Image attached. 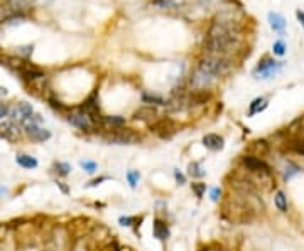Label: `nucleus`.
<instances>
[{"mask_svg": "<svg viewBox=\"0 0 304 251\" xmlns=\"http://www.w3.org/2000/svg\"><path fill=\"white\" fill-rule=\"evenodd\" d=\"M73 234L66 226H54L52 231L48 234L46 238V246L48 251H69L73 245Z\"/></svg>", "mask_w": 304, "mask_h": 251, "instance_id": "1", "label": "nucleus"}, {"mask_svg": "<svg viewBox=\"0 0 304 251\" xmlns=\"http://www.w3.org/2000/svg\"><path fill=\"white\" fill-rule=\"evenodd\" d=\"M198 68H201L203 71H206L208 75H211L213 78H221L227 76L230 71L233 69V61L228 57H215V56H204L200 59Z\"/></svg>", "mask_w": 304, "mask_h": 251, "instance_id": "2", "label": "nucleus"}, {"mask_svg": "<svg viewBox=\"0 0 304 251\" xmlns=\"http://www.w3.org/2000/svg\"><path fill=\"white\" fill-rule=\"evenodd\" d=\"M41 123H43V118L36 113H32V117H29V120L22 123L24 131H26V135L32 140V142L41 143V142H46V140L51 138V131L43 128Z\"/></svg>", "mask_w": 304, "mask_h": 251, "instance_id": "3", "label": "nucleus"}, {"mask_svg": "<svg viewBox=\"0 0 304 251\" xmlns=\"http://www.w3.org/2000/svg\"><path fill=\"white\" fill-rule=\"evenodd\" d=\"M282 66H284L282 61H276L270 56H264L260 61H258L255 69H253V76H255L257 80H269V78H272L274 75H276Z\"/></svg>", "mask_w": 304, "mask_h": 251, "instance_id": "4", "label": "nucleus"}, {"mask_svg": "<svg viewBox=\"0 0 304 251\" xmlns=\"http://www.w3.org/2000/svg\"><path fill=\"white\" fill-rule=\"evenodd\" d=\"M68 122L71 123L73 126H76L78 130L85 131V133H92V131H95L98 128L97 123L93 122L85 112H81L80 108H78V112L68 115Z\"/></svg>", "mask_w": 304, "mask_h": 251, "instance_id": "5", "label": "nucleus"}, {"mask_svg": "<svg viewBox=\"0 0 304 251\" xmlns=\"http://www.w3.org/2000/svg\"><path fill=\"white\" fill-rule=\"evenodd\" d=\"M213 83H215V78H213L211 75H208L206 71H203V69L198 68V66L193 69V73L190 76L191 91H195V89H209Z\"/></svg>", "mask_w": 304, "mask_h": 251, "instance_id": "6", "label": "nucleus"}, {"mask_svg": "<svg viewBox=\"0 0 304 251\" xmlns=\"http://www.w3.org/2000/svg\"><path fill=\"white\" fill-rule=\"evenodd\" d=\"M108 142H115V143H122V145H130V143H135L137 140H141L135 131H132L130 128H125V126H122V128H117L113 131H108V135L105 137Z\"/></svg>", "mask_w": 304, "mask_h": 251, "instance_id": "7", "label": "nucleus"}, {"mask_svg": "<svg viewBox=\"0 0 304 251\" xmlns=\"http://www.w3.org/2000/svg\"><path fill=\"white\" fill-rule=\"evenodd\" d=\"M80 110L81 112H85L98 126H100V120L103 115L100 113V105H98V93L97 91H93L88 98H86V100L83 101V105L80 106Z\"/></svg>", "mask_w": 304, "mask_h": 251, "instance_id": "8", "label": "nucleus"}, {"mask_svg": "<svg viewBox=\"0 0 304 251\" xmlns=\"http://www.w3.org/2000/svg\"><path fill=\"white\" fill-rule=\"evenodd\" d=\"M151 130L155 131L157 135H161L162 138H169L171 135L176 133V130H178V126H176V123L171 120V118H157L154 123H151Z\"/></svg>", "mask_w": 304, "mask_h": 251, "instance_id": "9", "label": "nucleus"}, {"mask_svg": "<svg viewBox=\"0 0 304 251\" xmlns=\"http://www.w3.org/2000/svg\"><path fill=\"white\" fill-rule=\"evenodd\" d=\"M32 113H34V108H32L31 103L20 101L10 110V118H12V122H14V123L17 122V123L22 125L24 122L29 120V117H32Z\"/></svg>", "mask_w": 304, "mask_h": 251, "instance_id": "10", "label": "nucleus"}, {"mask_svg": "<svg viewBox=\"0 0 304 251\" xmlns=\"http://www.w3.org/2000/svg\"><path fill=\"white\" fill-rule=\"evenodd\" d=\"M284 143V150L289 152V154H296V155H303L304 157V138L301 135H287L286 138L282 140Z\"/></svg>", "mask_w": 304, "mask_h": 251, "instance_id": "11", "label": "nucleus"}, {"mask_svg": "<svg viewBox=\"0 0 304 251\" xmlns=\"http://www.w3.org/2000/svg\"><path fill=\"white\" fill-rule=\"evenodd\" d=\"M242 166L249 172H262V170H272V167L265 162L264 159L253 157V155H244L242 157Z\"/></svg>", "mask_w": 304, "mask_h": 251, "instance_id": "12", "label": "nucleus"}, {"mask_svg": "<svg viewBox=\"0 0 304 251\" xmlns=\"http://www.w3.org/2000/svg\"><path fill=\"white\" fill-rule=\"evenodd\" d=\"M69 251H100V245L88 234V236L75 238Z\"/></svg>", "mask_w": 304, "mask_h": 251, "instance_id": "13", "label": "nucleus"}, {"mask_svg": "<svg viewBox=\"0 0 304 251\" xmlns=\"http://www.w3.org/2000/svg\"><path fill=\"white\" fill-rule=\"evenodd\" d=\"M247 154L258 159H264L270 154V143L267 140H253L247 147Z\"/></svg>", "mask_w": 304, "mask_h": 251, "instance_id": "14", "label": "nucleus"}, {"mask_svg": "<svg viewBox=\"0 0 304 251\" xmlns=\"http://www.w3.org/2000/svg\"><path fill=\"white\" fill-rule=\"evenodd\" d=\"M134 120L146 122V123H154L155 120H157V110H155L152 105L139 106V108L134 112Z\"/></svg>", "mask_w": 304, "mask_h": 251, "instance_id": "15", "label": "nucleus"}, {"mask_svg": "<svg viewBox=\"0 0 304 251\" xmlns=\"http://www.w3.org/2000/svg\"><path fill=\"white\" fill-rule=\"evenodd\" d=\"M203 145L206 147L208 150H213V152H218L225 147V140L223 137L216 133H206L203 137Z\"/></svg>", "mask_w": 304, "mask_h": 251, "instance_id": "16", "label": "nucleus"}, {"mask_svg": "<svg viewBox=\"0 0 304 251\" xmlns=\"http://www.w3.org/2000/svg\"><path fill=\"white\" fill-rule=\"evenodd\" d=\"M122 126H125V120L122 117H101L100 120V128L106 131H113Z\"/></svg>", "mask_w": 304, "mask_h": 251, "instance_id": "17", "label": "nucleus"}, {"mask_svg": "<svg viewBox=\"0 0 304 251\" xmlns=\"http://www.w3.org/2000/svg\"><path fill=\"white\" fill-rule=\"evenodd\" d=\"M152 233H154V238H157L159 241H166L169 238V228H167L166 221L155 217L154 224H152Z\"/></svg>", "mask_w": 304, "mask_h": 251, "instance_id": "18", "label": "nucleus"}, {"mask_svg": "<svg viewBox=\"0 0 304 251\" xmlns=\"http://www.w3.org/2000/svg\"><path fill=\"white\" fill-rule=\"evenodd\" d=\"M20 135V130L19 126L15 125L14 122L10 123H3L2 126H0V137H3L5 140H10V142H15V140L19 138Z\"/></svg>", "mask_w": 304, "mask_h": 251, "instance_id": "19", "label": "nucleus"}, {"mask_svg": "<svg viewBox=\"0 0 304 251\" xmlns=\"http://www.w3.org/2000/svg\"><path fill=\"white\" fill-rule=\"evenodd\" d=\"M90 236H92L98 245H103V243L106 245V243H110V231L103 224H95V228L92 229Z\"/></svg>", "mask_w": 304, "mask_h": 251, "instance_id": "20", "label": "nucleus"}, {"mask_svg": "<svg viewBox=\"0 0 304 251\" xmlns=\"http://www.w3.org/2000/svg\"><path fill=\"white\" fill-rule=\"evenodd\" d=\"M269 24H270V27H272L274 32L282 34V32L286 31V19L282 17L281 14H277V12H270L269 14Z\"/></svg>", "mask_w": 304, "mask_h": 251, "instance_id": "21", "label": "nucleus"}, {"mask_svg": "<svg viewBox=\"0 0 304 251\" xmlns=\"http://www.w3.org/2000/svg\"><path fill=\"white\" fill-rule=\"evenodd\" d=\"M269 106V101L265 100V98H255L252 103H250V106H249V117H253V115H257V113H260V112H264V110Z\"/></svg>", "mask_w": 304, "mask_h": 251, "instance_id": "22", "label": "nucleus"}, {"mask_svg": "<svg viewBox=\"0 0 304 251\" xmlns=\"http://www.w3.org/2000/svg\"><path fill=\"white\" fill-rule=\"evenodd\" d=\"M15 162H17L22 168H36L38 167V160H36L34 157H31V155H27V154H19L17 157H15Z\"/></svg>", "mask_w": 304, "mask_h": 251, "instance_id": "23", "label": "nucleus"}, {"mask_svg": "<svg viewBox=\"0 0 304 251\" xmlns=\"http://www.w3.org/2000/svg\"><path fill=\"white\" fill-rule=\"evenodd\" d=\"M274 204H276L277 211L281 212H287V209H289V204H287V197L282 191H277L276 194H274Z\"/></svg>", "mask_w": 304, "mask_h": 251, "instance_id": "24", "label": "nucleus"}, {"mask_svg": "<svg viewBox=\"0 0 304 251\" xmlns=\"http://www.w3.org/2000/svg\"><path fill=\"white\" fill-rule=\"evenodd\" d=\"M188 175L193 177V179H201V177L206 175V172L203 170L200 162H191L190 166H188Z\"/></svg>", "mask_w": 304, "mask_h": 251, "instance_id": "25", "label": "nucleus"}, {"mask_svg": "<svg viewBox=\"0 0 304 251\" xmlns=\"http://www.w3.org/2000/svg\"><path fill=\"white\" fill-rule=\"evenodd\" d=\"M142 101L144 103H151V105H161L164 106L166 105V100H164L162 96H159V94L155 93H142Z\"/></svg>", "mask_w": 304, "mask_h": 251, "instance_id": "26", "label": "nucleus"}, {"mask_svg": "<svg viewBox=\"0 0 304 251\" xmlns=\"http://www.w3.org/2000/svg\"><path fill=\"white\" fill-rule=\"evenodd\" d=\"M301 172V167L294 162H287L286 164V168H284V180H291L294 175H298Z\"/></svg>", "mask_w": 304, "mask_h": 251, "instance_id": "27", "label": "nucleus"}, {"mask_svg": "<svg viewBox=\"0 0 304 251\" xmlns=\"http://www.w3.org/2000/svg\"><path fill=\"white\" fill-rule=\"evenodd\" d=\"M181 3V0H154L152 5L157 7V9H174Z\"/></svg>", "mask_w": 304, "mask_h": 251, "instance_id": "28", "label": "nucleus"}, {"mask_svg": "<svg viewBox=\"0 0 304 251\" xmlns=\"http://www.w3.org/2000/svg\"><path fill=\"white\" fill-rule=\"evenodd\" d=\"M54 172H57V175L66 177L69 172H71V167H69V164H66V162H56L54 164Z\"/></svg>", "mask_w": 304, "mask_h": 251, "instance_id": "29", "label": "nucleus"}, {"mask_svg": "<svg viewBox=\"0 0 304 251\" xmlns=\"http://www.w3.org/2000/svg\"><path fill=\"white\" fill-rule=\"evenodd\" d=\"M32 52H34V46H32V44H27V46H20V47H17V54L22 57L24 61L26 59H29V57L32 56Z\"/></svg>", "mask_w": 304, "mask_h": 251, "instance_id": "30", "label": "nucleus"}, {"mask_svg": "<svg viewBox=\"0 0 304 251\" xmlns=\"http://www.w3.org/2000/svg\"><path fill=\"white\" fill-rule=\"evenodd\" d=\"M139 179H141V174H139L137 170H129V172H127V180H129V184H130V187H132V189L137 187Z\"/></svg>", "mask_w": 304, "mask_h": 251, "instance_id": "31", "label": "nucleus"}, {"mask_svg": "<svg viewBox=\"0 0 304 251\" xmlns=\"http://www.w3.org/2000/svg\"><path fill=\"white\" fill-rule=\"evenodd\" d=\"M191 189H193V192L196 194V197H203L204 192H206V184H203V182H193V184H191Z\"/></svg>", "mask_w": 304, "mask_h": 251, "instance_id": "32", "label": "nucleus"}, {"mask_svg": "<svg viewBox=\"0 0 304 251\" xmlns=\"http://www.w3.org/2000/svg\"><path fill=\"white\" fill-rule=\"evenodd\" d=\"M272 52L276 56H284L286 54V44L284 41H276L272 46Z\"/></svg>", "mask_w": 304, "mask_h": 251, "instance_id": "33", "label": "nucleus"}, {"mask_svg": "<svg viewBox=\"0 0 304 251\" xmlns=\"http://www.w3.org/2000/svg\"><path fill=\"white\" fill-rule=\"evenodd\" d=\"M80 166L83 167L86 172H90V174H93V172L97 170V164H95V162H92V160H81Z\"/></svg>", "mask_w": 304, "mask_h": 251, "instance_id": "34", "label": "nucleus"}, {"mask_svg": "<svg viewBox=\"0 0 304 251\" xmlns=\"http://www.w3.org/2000/svg\"><path fill=\"white\" fill-rule=\"evenodd\" d=\"M49 103H51L52 108L59 110V112H68V106H66V105H63V103H61V101L54 100V98H49Z\"/></svg>", "mask_w": 304, "mask_h": 251, "instance_id": "35", "label": "nucleus"}, {"mask_svg": "<svg viewBox=\"0 0 304 251\" xmlns=\"http://www.w3.org/2000/svg\"><path fill=\"white\" fill-rule=\"evenodd\" d=\"M137 217H130V216H122L120 219H118V223L122 226H132L134 223H137Z\"/></svg>", "mask_w": 304, "mask_h": 251, "instance_id": "36", "label": "nucleus"}, {"mask_svg": "<svg viewBox=\"0 0 304 251\" xmlns=\"http://www.w3.org/2000/svg\"><path fill=\"white\" fill-rule=\"evenodd\" d=\"M10 115V106L9 103H0V120Z\"/></svg>", "mask_w": 304, "mask_h": 251, "instance_id": "37", "label": "nucleus"}, {"mask_svg": "<svg viewBox=\"0 0 304 251\" xmlns=\"http://www.w3.org/2000/svg\"><path fill=\"white\" fill-rule=\"evenodd\" d=\"M221 189L220 187H215V189H211V192H209V197H211V201L213 203H218V201L221 199Z\"/></svg>", "mask_w": 304, "mask_h": 251, "instance_id": "38", "label": "nucleus"}, {"mask_svg": "<svg viewBox=\"0 0 304 251\" xmlns=\"http://www.w3.org/2000/svg\"><path fill=\"white\" fill-rule=\"evenodd\" d=\"M100 251H120V248H118V245L115 241H110V243H106V245L101 246Z\"/></svg>", "mask_w": 304, "mask_h": 251, "instance_id": "39", "label": "nucleus"}, {"mask_svg": "<svg viewBox=\"0 0 304 251\" xmlns=\"http://www.w3.org/2000/svg\"><path fill=\"white\" fill-rule=\"evenodd\" d=\"M20 251H44L38 243H32V245H26V246H20Z\"/></svg>", "mask_w": 304, "mask_h": 251, "instance_id": "40", "label": "nucleus"}, {"mask_svg": "<svg viewBox=\"0 0 304 251\" xmlns=\"http://www.w3.org/2000/svg\"><path fill=\"white\" fill-rule=\"evenodd\" d=\"M7 233H9V226L7 224H0V241H3V240H7Z\"/></svg>", "mask_w": 304, "mask_h": 251, "instance_id": "41", "label": "nucleus"}, {"mask_svg": "<svg viewBox=\"0 0 304 251\" xmlns=\"http://www.w3.org/2000/svg\"><path fill=\"white\" fill-rule=\"evenodd\" d=\"M103 180H108V177H98V179H93L92 182L86 184V187H97L98 184H101Z\"/></svg>", "mask_w": 304, "mask_h": 251, "instance_id": "42", "label": "nucleus"}, {"mask_svg": "<svg viewBox=\"0 0 304 251\" xmlns=\"http://www.w3.org/2000/svg\"><path fill=\"white\" fill-rule=\"evenodd\" d=\"M174 177H176V182L179 184V186H183V184H186V177L181 174L179 170H174Z\"/></svg>", "mask_w": 304, "mask_h": 251, "instance_id": "43", "label": "nucleus"}, {"mask_svg": "<svg viewBox=\"0 0 304 251\" xmlns=\"http://www.w3.org/2000/svg\"><path fill=\"white\" fill-rule=\"evenodd\" d=\"M298 126H299V130H298V135H301V137L304 138V117L298 118Z\"/></svg>", "mask_w": 304, "mask_h": 251, "instance_id": "44", "label": "nucleus"}, {"mask_svg": "<svg viewBox=\"0 0 304 251\" xmlns=\"http://www.w3.org/2000/svg\"><path fill=\"white\" fill-rule=\"evenodd\" d=\"M296 17H298L299 24H301L303 29H304V10H298V12H296Z\"/></svg>", "mask_w": 304, "mask_h": 251, "instance_id": "45", "label": "nucleus"}, {"mask_svg": "<svg viewBox=\"0 0 304 251\" xmlns=\"http://www.w3.org/2000/svg\"><path fill=\"white\" fill-rule=\"evenodd\" d=\"M57 186L61 187V191H63L64 194H68V192H69V189H68L66 186H64V182H57Z\"/></svg>", "mask_w": 304, "mask_h": 251, "instance_id": "46", "label": "nucleus"}, {"mask_svg": "<svg viewBox=\"0 0 304 251\" xmlns=\"http://www.w3.org/2000/svg\"><path fill=\"white\" fill-rule=\"evenodd\" d=\"M7 94V88H3V86H0V96H5Z\"/></svg>", "mask_w": 304, "mask_h": 251, "instance_id": "47", "label": "nucleus"}]
</instances>
